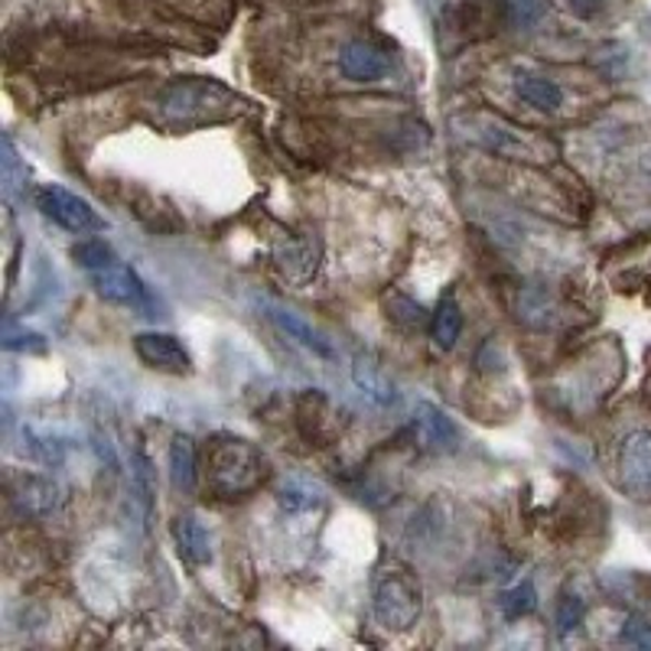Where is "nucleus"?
<instances>
[{
	"label": "nucleus",
	"instance_id": "1",
	"mask_svg": "<svg viewBox=\"0 0 651 651\" xmlns=\"http://www.w3.org/2000/svg\"><path fill=\"white\" fill-rule=\"evenodd\" d=\"M267 475V460L258 447L238 437H219L206 450V482L219 498H241Z\"/></svg>",
	"mask_w": 651,
	"mask_h": 651
},
{
	"label": "nucleus",
	"instance_id": "2",
	"mask_svg": "<svg viewBox=\"0 0 651 651\" xmlns=\"http://www.w3.org/2000/svg\"><path fill=\"white\" fill-rule=\"evenodd\" d=\"M423 609V592L417 577L401 564H385L371 580V612L388 632L414 629Z\"/></svg>",
	"mask_w": 651,
	"mask_h": 651
},
{
	"label": "nucleus",
	"instance_id": "3",
	"mask_svg": "<svg viewBox=\"0 0 651 651\" xmlns=\"http://www.w3.org/2000/svg\"><path fill=\"white\" fill-rule=\"evenodd\" d=\"M33 199H36V209H40L50 222H56L60 229L72 232V235H85V232L105 229L102 216H98L82 196H75V192H69V189H62V186H40Z\"/></svg>",
	"mask_w": 651,
	"mask_h": 651
},
{
	"label": "nucleus",
	"instance_id": "4",
	"mask_svg": "<svg viewBox=\"0 0 651 651\" xmlns=\"http://www.w3.org/2000/svg\"><path fill=\"white\" fill-rule=\"evenodd\" d=\"M619 489L651 502V430H632L619 447Z\"/></svg>",
	"mask_w": 651,
	"mask_h": 651
},
{
	"label": "nucleus",
	"instance_id": "5",
	"mask_svg": "<svg viewBox=\"0 0 651 651\" xmlns=\"http://www.w3.org/2000/svg\"><path fill=\"white\" fill-rule=\"evenodd\" d=\"M92 287L102 300L118 303V306H130V309H147L150 306V294H147L144 281L130 267H120V264H108L102 271H92Z\"/></svg>",
	"mask_w": 651,
	"mask_h": 651
},
{
	"label": "nucleus",
	"instance_id": "6",
	"mask_svg": "<svg viewBox=\"0 0 651 651\" xmlns=\"http://www.w3.org/2000/svg\"><path fill=\"white\" fill-rule=\"evenodd\" d=\"M134 353L137 358L154 368V371H164V375H186L192 368V358L182 349L177 336L170 333H140L134 336Z\"/></svg>",
	"mask_w": 651,
	"mask_h": 651
},
{
	"label": "nucleus",
	"instance_id": "7",
	"mask_svg": "<svg viewBox=\"0 0 651 651\" xmlns=\"http://www.w3.org/2000/svg\"><path fill=\"white\" fill-rule=\"evenodd\" d=\"M261 309H264V316L287 336V339H294L296 346H303L306 353H313V356L319 358H336V349L329 346V339H323L306 319H300L296 313L291 309H284V306H277V303H271V300H264L261 303Z\"/></svg>",
	"mask_w": 651,
	"mask_h": 651
},
{
	"label": "nucleus",
	"instance_id": "8",
	"mask_svg": "<svg viewBox=\"0 0 651 651\" xmlns=\"http://www.w3.org/2000/svg\"><path fill=\"white\" fill-rule=\"evenodd\" d=\"M388 69H391L388 56L365 40L346 43L343 53H339V72L353 82H378V78L388 75Z\"/></svg>",
	"mask_w": 651,
	"mask_h": 651
},
{
	"label": "nucleus",
	"instance_id": "9",
	"mask_svg": "<svg viewBox=\"0 0 651 651\" xmlns=\"http://www.w3.org/2000/svg\"><path fill=\"white\" fill-rule=\"evenodd\" d=\"M13 502L20 505L23 515L46 518V515H53L60 508L62 489L53 479H46V475H23L13 485Z\"/></svg>",
	"mask_w": 651,
	"mask_h": 651
},
{
	"label": "nucleus",
	"instance_id": "10",
	"mask_svg": "<svg viewBox=\"0 0 651 651\" xmlns=\"http://www.w3.org/2000/svg\"><path fill=\"white\" fill-rule=\"evenodd\" d=\"M414 420H417V433H420V440L430 447V450H456V443H460V430H456V423L450 420V414L443 411V408H437V405H430V401H420L414 408Z\"/></svg>",
	"mask_w": 651,
	"mask_h": 651
},
{
	"label": "nucleus",
	"instance_id": "11",
	"mask_svg": "<svg viewBox=\"0 0 651 651\" xmlns=\"http://www.w3.org/2000/svg\"><path fill=\"white\" fill-rule=\"evenodd\" d=\"M353 381L358 385V391H361L365 398H371L378 408L398 405V388H395V381L385 375V368H381L371 356H361V353H358V356L353 358Z\"/></svg>",
	"mask_w": 651,
	"mask_h": 651
},
{
	"label": "nucleus",
	"instance_id": "12",
	"mask_svg": "<svg viewBox=\"0 0 651 651\" xmlns=\"http://www.w3.org/2000/svg\"><path fill=\"white\" fill-rule=\"evenodd\" d=\"M174 534H177V547L179 557L192 567H206L212 560V540H209V532L202 528V522L186 512L179 515L177 525H174Z\"/></svg>",
	"mask_w": 651,
	"mask_h": 651
},
{
	"label": "nucleus",
	"instance_id": "13",
	"mask_svg": "<svg viewBox=\"0 0 651 651\" xmlns=\"http://www.w3.org/2000/svg\"><path fill=\"white\" fill-rule=\"evenodd\" d=\"M515 92L522 95V102H528L537 112H557L564 105V88L537 72H518L515 78Z\"/></svg>",
	"mask_w": 651,
	"mask_h": 651
},
{
	"label": "nucleus",
	"instance_id": "14",
	"mask_svg": "<svg viewBox=\"0 0 651 651\" xmlns=\"http://www.w3.org/2000/svg\"><path fill=\"white\" fill-rule=\"evenodd\" d=\"M430 336H433V346L443 349V353H450L460 343V336H463V313H460L453 296H443L437 313L430 316Z\"/></svg>",
	"mask_w": 651,
	"mask_h": 651
},
{
	"label": "nucleus",
	"instance_id": "15",
	"mask_svg": "<svg viewBox=\"0 0 651 651\" xmlns=\"http://www.w3.org/2000/svg\"><path fill=\"white\" fill-rule=\"evenodd\" d=\"M277 505L287 512V515H303V512H313L323 505V489L306 482V479H291L281 485L277 492Z\"/></svg>",
	"mask_w": 651,
	"mask_h": 651
},
{
	"label": "nucleus",
	"instance_id": "16",
	"mask_svg": "<svg viewBox=\"0 0 651 651\" xmlns=\"http://www.w3.org/2000/svg\"><path fill=\"white\" fill-rule=\"evenodd\" d=\"M196 447H192V440L189 437H174V443H170V479H174V485L182 489V492H192L196 489Z\"/></svg>",
	"mask_w": 651,
	"mask_h": 651
},
{
	"label": "nucleus",
	"instance_id": "17",
	"mask_svg": "<svg viewBox=\"0 0 651 651\" xmlns=\"http://www.w3.org/2000/svg\"><path fill=\"white\" fill-rule=\"evenodd\" d=\"M23 437H27L30 453H33L40 463H46V466H56V463H62L65 447H69V443H62V437H56V433H40V430H27Z\"/></svg>",
	"mask_w": 651,
	"mask_h": 651
},
{
	"label": "nucleus",
	"instance_id": "18",
	"mask_svg": "<svg viewBox=\"0 0 651 651\" xmlns=\"http://www.w3.org/2000/svg\"><path fill=\"white\" fill-rule=\"evenodd\" d=\"M534 606H537V590H534V584H528V580L502 596L505 619H525V616H532Z\"/></svg>",
	"mask_w": 651,
	"mask_h": 651
},
{
	"label": "nucleus",
	"instance_id": "19",
	"mask_svg": "<svg viewBox=\"0 0 651 651\" xmlns=\"http://www.w3.org/2000/svg\"><path fill=\"white\" fill-rule=\"evenodd\" d=\"M72 258H75L82 267H88V271H102V267L115 264V254H112V248H108L105 241H78V244L72 248Z\"/></svg>",
	"mask_w": 651,
	"mask_h": 651
},
{
	"label": "nucleus",
	"instance_id": "20",
	"mask_svg": "<svg viewBox=\"0 0 651 651\" xmlns=\"http://www.w3.org/2000/svg\"><path fill=\"white\" fill-rule=\"evenodd\" d=\"M134 489H137L140 505L150 515L154 512V482H150V460L144 453H137V460H134Z\"/></svg>",
	"mask_w": 651,
	"mask_h": 651
},
{
	"label": "nucleus",
	"instance_id": "21",
	"mask_svg": "<svg viewBox=\"0 0 651 651\" xmlns=\"http://www.w3.org/2000/svg\"><path fill=\"white\" fill-rule=\"evenodd\" d=\"M584 622V599L580 596H564L557 606V629L560 636H570Z\"/></svg>",
	"mask_w": 651,
	"mask_h": 651
},
{
	"label": "nucleus",
	"instance_id": "22",
	"mask_svg": "<svg viewBox=\"0 0 651 651\" xmlns=\"http://www.w3.org/2000/svg\"><path fill=\"white\" fill-rule=\"evenodd\" d=\"M619 639H622L626 645H636V649H651V622L649 619H642V616H629V619L622 622Z\"/></svg>",
	"mask_w": 651,
	"mask_h": 651
},
{
	"label": "nucleus",
	"instance_id": "23",
	"mask_svg": "<svg viewBox=\"0 0 651 651\" xmlns=\"http://www.w3.org/2000/svg\"><path fill=\"white\" fill-rule=\"evenodd\" d=\"M508 17L515 20V23H534L537 17H540V3L537 0H512L508 3Z\"/></svg>",
	"mask_w": 651,
	"mask_h": 651
},
{
	"label": "nucleus",
	"instance_id": "24",
	"mask_svg": "<svg viewBox=\"0 0 651 651\" xmlns=\"http://www.w3.org/2000/svg\"><path fill=\"white\" fill-rule=\"evenodd\" d=\"M567 3H570V10H574L577 17L590 20V17L599 13V3H602V0H567Z\"/></svg>",
	"mask_w": 651,
	"mask_h": 651
}]
</instances>
